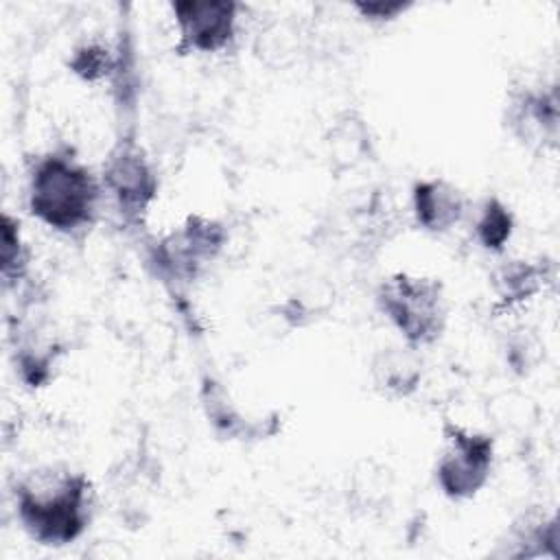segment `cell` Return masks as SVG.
Masks as SVG:
<instances>
[{
    "label": "cell",
    "mask_w": 560,
    "mask_h": 560,
    "mask_svg": "<svg viewBox=\"0 0 560 560\" xmlns=\"http://www.w3.org/2000/svg\"><path fill=\"white\" fill-rule=\"evenodd\" d=\"M15 516L26 536L44 547L79 540L94 514L92 479L63 464L26 470L13 483Z\"/></svg>",
    "instance_id": "6da1fadb"
},
{
    "label": "cell",
    "mask_w": 560,
    "mask_h": 560,
    "mask_svg": "<svg viewBox=\"0 0 560 560\" xmlns=\"http://www.w3.org/2000/svg\"><path fill=\"white\" fill-rule=\"evenodd\" d=\"M105 190L96 175L72 149H48L28 166L26 208L48 230L63 236L85 234L101 214Z\"/></svg>",
    "instance_id": "7a4b0ae2"
},
{
    "label": "cell",
    "mask_w": 560,
    "mask_h": 560,
    "mask_svg": "<svg viewBox=\"0 0 560 560\" xmlns=\"http://www.w3.org/2000/svg\"><path fill=\"white\" fill-rule=\"evenodd\" d=\"M374 302L378 313L400 335L402 343L411 348H429L438 343L446 330L448 302L440 278L394 271L378 282Z\"/></svg>",
    "instance_id": "3957f363"
},
{
    "label": "cell",
    "mask_w": 560,
    "mask_h": 560,
    "mask_svg": "<svg viewBox=\"0 0 560 560\" xmlns=\"http://www.w3.org/2000/svg\"><path fill=\"white\" fill-rule=\"evenodd\" d=\"M228 238L230 234L221 219L195 212L175 230L153 241L149 247V265L160 280L186 287L199 280L223 254Z\"/></svg>",
    "instance_id": "277c9868"
},
{
    "label": "cell",
    "mask_w": 560,
    "mask_h": 560,
    "mask_svg": "<svg viewBox=\"0 0 560 560\" xmlns=\"http://www.w3.org/2000/svg\"><path fill=\"white\" fill-rule=\"evenodd\" d=\"M494 459L497 451L490 433L446 420L433 466L435 486L451 501L475 499L488 486Z\"/></svg>",
    "instance_id": "5b68a950"
},
{
    "label": "cell",
    "mask_w": 560,
    "mask_h": 560,
    "mask_svg": "<svg viewBox=\"0 0 560 560\" xmlns=\"http://www.w3.org/2000/svg\"><path fill=\"white\" fill-rule=\"evenodd\" d=\"M105 199L127 225H142L160 192V177L144 147L133 133H122L101 166Z\"/></svg>",
    "instance_id": "8992f818"
},
{
    "label": "cell",
    "mask_w": 560,
    "mask_h": 560,
    "mask_svg": "<svg viewBox=\"0 0 560 560\" xmlns=\"http://www.w3.org/2000/svg\"><path fill=\"white\" fill-rule=\"evenodd\" d=\"M241 4L234 0H177L171 15L179 55H217L238 37Z\"/></svg>",
    "instance_id": "52a82bcc"
},
{
    "label": "cell",
    "mask_w": 560,
    "mask_h": 560,
    "mask_svg": "<svg viewBox=\"0 0 560 560\" xmlns=\"http://www.w3.org/2000/svg\"><path fill=\"white\" fill-rule=\"evenodd\" d=\"M505 127L523 147L556 149L560 136V98L556 85H523L510 92L503 114Z\"/></svg>",
    "instance_id": "ba28073f"
},
{
    "label": "cell",
    "mask_w": 560,
    "mask_h": 560,
    "mask_svg": "<svg viewBox=\"0 0 560 560\" xmlns=\"http://www.w3.org/2000/svg\"><path fill=\"white\" fill-rule=\"evenodd\" d=\"M199 400L203 416L212 431L230 442L265 440L278 431V413L249 416L245 413L225 389V383L206 374L199 383Z\"/></svg>",
    "instance_id": "9c48e42d"
},
{
    "label": "cell",
    "mask_w": 560,
    "mask_h": 560,
    "mask_svg": "<svg viewBox=\"0 0 560 560\" xmlns=\"http://www.w3.org/2000/svg\"><path fill=\"white\" fill-rule=\"evenodd\" d=\"M468 212L466 192L446 177H422L411 186V214L427 234H446Z\"/></svg>",
    "instance_id": "30bf717a"
},
{
    "label": "cell",
    "mask_w": 560,
    "mask_h": 560,
    "mask_svg": "<svg viewBox=\"0 0 560 560\" xmlns=\"http://www.w3.org/2000/svg\"><path fill=\"white\" fill-rule=\"evenodd\" d=\"M560 523L556 512H545L534 505L521 512L505 529L503 538L497 542L492 556L497 558H538L549 556L558 558Z\"/></svg>",
    "instance_id": "8fae6325"
},
{
    "label": "cell",
    "mask_w": 560,
    "mask_h": 560,
    "mask_svg": "<svg viewBox=\"0 0 560 560\" xmlns=\"http://www.w3.org/2000/svg\"><path fill=\"white\" fill-rule=\"evenodd\" d=\"M424 376L418 348L389 343L378 348L370 359V383L374 392L389 400H405L420 389Z\"/></svg>",
    "instance_id": "7c38bea8"
},
{
    "label": "cell",
    "mask_w": 560,
    "mask_h": 560,
    "mask_svg": "<svg viewBox=\"0 0 560 560\" xmlns=\"http://www.w3.org/2000/svg\"><path fill=\"white\" fill-rule=\"evenodd\" d=\"M553 280V265L545 258L510 256L497 262L490 271V291L497 306L516 308L540 295Z\"/></svg>",
    "instance_id": "4fadbf2b"
},
{
    "label": "cell",
    "mask_w": 560,
    "mask_h": 560,
    "mask_svg": "<svg viewBox=\"0 0 560 560\" xmlns=\"http://www.w3.org/2000/svg\"><path fill=\"white\" fill-rule=\"evenodd\" d=\"M13 365L20 381L28 387H44L52 378V370L59 359V343L46 332H13Z\"/></svg>",
    "instance_id": "5bb4252c"
},
{
    "label": "cell",
    "mask_w": 560,
    "mask_h": 560,
    "mask_svg": "<svg viewBox=\"0 0 560 560\" xmlns=\"http://www.w3.org/2000/svg\"><path fill=\"white\" fill-rule=\"evenodd\" d=\"M516 217L497 195H488L472 212V236L488 254H501L514 236Z\"/></svg>",
    "instance_id": "9a60e30c"
},
{
    "label": "cell",
    "mask_w": 560,
    "mask_h": 560,
    "mask_svg": "<svg viewBox=\"0 0 560 560\" xmlns=\"http://www.w3.org/2000/svg\"><path fill=\"white\" fill-rule=\"evenodd\" d=\"M31 247L22 234V223L11 212H2L0 221V276L2 289H18L31 273Z\"/></svg>",
    "instance_id": "2e32d148"
},
{
    "label": "cell",
    "mask_w": 560,
    "mask_h": 560,
    "mask_svg": "<svg viewBox=\"0 0 560 560\" xmlns=\"http://www.w3.org/2000/svg\"><path fill=\"white\" fill-rule=\"evenodd\" d=\"M328 151L339 166L348 168L365 160L372 151L370 129L357 112H343L332 125L328 136Z\"/></svg>",
    "instance_id": "e0dca14e"
},
{
    "label": "cell",
    "mask_w": 560,
    "mask_h": 560,
    "mask_svg": "<svg viewBox=\"0 0 560 560\" xmlns=\"http://www.w3.org/2000/svg\"><path fill=\"white\" fill-rule=\"evenodd\" d=\"M120 59H122V50L116 55L105 42L85 39L72 48L68 68L81 81L98 83L116 77V72L120 70Z\"/></svg>",
    "instance_id": "ac0fdd59"
},
{
    "label": "cell",
    "mask_w": 560,
    "mask_h": 560,
    "mask_svg": "<svg viewBox=\"0 0 560 560\" xmlns=\"http://www.w3.org/2000/svg\"><path fill=\"white\" fill-rule=\"evenodd\" d=\"M413 4L407 0H359L352 9L368 22H394L405 15Z\"/></svg>",
    "instance_id": "d6986e66"
},
{
    "label": "cell",
    "mask_w": 560,
    "mask_h": 560,
    "mask_svg": "<svg viewBox=\"0 0 560 560\" xmlns=\"http://www.w3.org/2000/svg\"><path fill=\"white\" fill-rule=\"evenodd\" d=\"M538 350H540V346H538L532 337H525V335L521 332V335L512 337V341L508 343L505 357H508V363H510L516 372L525 374V372L538 361Z\"/></svg>",
    "instance_id": "ffe728a7"
}]
</instances>
